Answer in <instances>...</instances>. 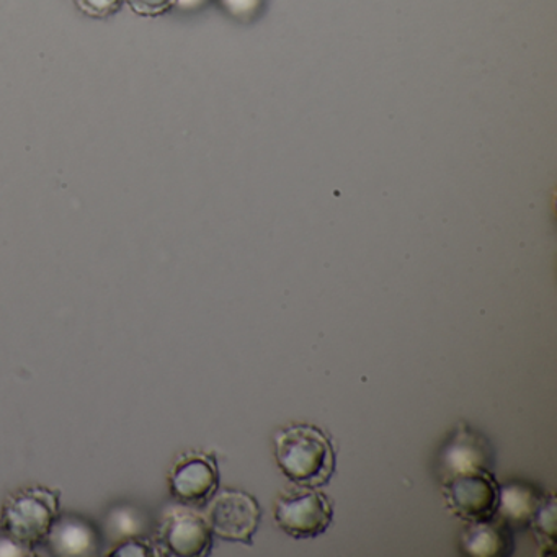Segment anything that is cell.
Here are the masks:
<instances>
[{"label": "cell", "mask_w": 557, "mask_h": 557, "mask_svg": "<svg viewBox=\"0 0 557 557\" xmlns=\"http://www.w3.org/2000/svg\"><path fill=\"white\" fill-rule=\"evenodd\" d=\"M276 461L283 474L301 487H321L335 471L331 440L314 426L298 425L280 432Z\"/></svg>", "instance_id": "obj_1"}, {"label": "cell", "mask_w": 557, "mask_h": 557, "mask_svg": "<svg viewBox=\"0 0 557 557\" xmlns=\"http://www.w3.org/2000/svg\"><path fill=\"white\" fill-rule=\"evenodd\" d=\"M60 502L47 488L34 487L18 492L5 502L0 515L2 528L22 546H37L50 537L57 527Z\"/></svg>", "instance_id": "obj_2"}, {"label": "cell", "mask_w": 557, "mask_h": 557, "mask_svg": "<svg viewBox=\"0 0 557 557\" xmlns=\"http://www.w3.org/2000/svg\"><path fill=\"white\" fill-rule=\"evenodd\" d=\"M278 527L295 540H309L325 533L332 521V505L324 494L309 487L298 494L283 495L276 502Z\"/></svg>", "instance_id": "obj_3"}, {"label": "cell", "mask_w": 557, "mask_h": 557, "mask_svg": "<svg viewBox=\"0 0 557 557\" xmlns=\"http://www.w3.org/2000/svg\"><path fill=\"white\" fill-rule=\"evenodd\" d=\"M446 498L453 510L468 520L487 521L498 507V487L484 469L453 472L445 485Z\"/></svg>", "instance_id": "obj_4"}, {"label": "cell", "mask_w": 557, "mask_h": 557, "mask_svg": "<svg viewBox=\"0 0 557 557\" xmlns=\"http://www.w3.org/2000/svg\"><path fill=\"white\" fill-rule=\"evenodd\" d=\"M208 521L223 540L250 544L259 528L260 507L244 492H223L211 504Z\"/></svg>", "instance_id": "obj_5"}, {"label": "cell", "mask_w": 557, "mask_h": 557, "mask_svg": "<svg viewBox=\"0 0 557 557\" xmlns=\"http://www.w3.org/2000/svg\"><path fill=\"white\" fill-rule=\"evenodd\" d=\"M220 482L216 465L205 455L181 459L172 469L171 492L188 505L203 504L213 497Z\"/></svg>", "instance_id": "obj_6"}, {"label": "cell", "mask_w": 557, "mask_h": 557, "mask_svg": "<svg viewBox=\"0 0 557 557\" xmlns=\"http://www.w3.org/2000/svg\"><path fill=\"white\" fill-rule=\"evenodd\" d=\"M165 544L171 553L182 557L207 556L213 546V530L203 515L194 510H177L165 521Z\"/></svg>", "instance_id": "obj_7"}, {"label": "cell", "mask_w": 557, "mask_h": 557, "mask_svg": "<svg viewBox=\"0 0 557 557\" xmlns=\"http://www.w3.org/2000/svg\"><path fill=\"white\" fill-rule=\"evenodd\" d=\"M465 547L472 556H504L510 549V537L504 528L478 521L465 536Z\"/></svg>", "instance_id": "obj_8"}, {"label": "cell", "mask_w": 557, "mask_h": 557, "mask_svg": "<svg viewBox=\"0 0 557 557\" xmlns=\"http://www.w3.org/2000/svg\"><path fill=\"white\" fill-rule=\"evenodd\" d=\"M505 520L511 524L530 523L531 518L536 513V498L531 494L530 488L521 485H508L498 495V507Z\"/></svg>", "instance_id": "obj_9"}, {"label": "cell", "mask_w": 557, "mask_h": 557, "mask_svg": "<svg viewBox=\"0 0 557 557\" xmlns=\"http://www.w3.org/2000/svg\"><path fill=\"white\" fill-rule=\"evenodd\" d=\"M478 443L472 438H458L455 445L449 449L446 461L453 472L472 471V469H482V453L475 448Z\"/></svg>", "instance_id": "obj_10"}, {"label": "cell", "mask_w": 557, "mask_h": 557, "mask_svg": "<svg viewBox=\"0 0 557 557\" xmlns=\"http://www.w3.org/2000/svg\"><path fill=\"white\" fill-rule=\"evenodd\" d=\"M74 5L86 17L106 21L122 11L125 0H74Z\"/></svg>", "instance_id": "obj_11"}, {"label": "cell", "mask_w": 557, "mask_h": 557, "mask_svg": "<svg viewBox=\"0 0 557 557\" xmlns=\"http://www.w3.org/2000/svg\"><path fill=\"white\" fill-rule=\"evenodd\" d=\"M218 2L230 17L239 22L252 21L265 4V0H218Z\"/></svg>", "instance_id": "obj_12"}, {"label": "cell", "mask_w": 557, "mask_h": 557, "mask_svg": "<svg viewBox=\"0 0 557 557\" xmlns=\"http://www.w3.org/2000/svg\"><path fill=\"white\" fill-rule=\"evenodd\" d=\"M125 4L139 17L156 18L175 9L177 0H125Z\"/></svg>", "instance_id": "obj_13"}, {"label": "cell", "mask_w": 557, "mask_h": 557, "mask_svg": "<svg viewBox=\"0 0 557 557\" xmlns=\"http://www.w3.org/2000/svg\"><path fill=\"white\" fill-rule=\"evenodd\" d=\"M208 4H210V0H177L175 9L181 12H197L207 8Z\"/></svg>", "instance_id": "obj_14"}]
</instances>
